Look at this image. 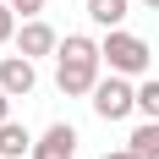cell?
Returning a JSON list of instances; mask_svg holds the SVG:
<instances>
[{
    "instance_id": "cell-14",
    "label": "cell",
    "mask_w": 159,
    "mask_h": 159,
    "mask_svg": "<svg viewBox=\"0 0 159 159\" xmlns=\"http://www.w3.org/2000/svg\"><path fill=\"white\" fill-rule=\"evenodd\" d=\"M99 159H143V154H132V148H110V154H99Z\"/></svg>"
},
{
    "instance_id": "cell-4",
    "label": "cell",
    "mask_w": 159,
    "mask_h": 159,
    "mask_svg": "<svg viewBox=\"0 0 159 159\" xmlns=\"http://www.w3.org/2000/svg\"><path fill=\"white\" fill-rule=\"evenodd\" d=\"M16 55H28V61H44V55H55V49H61V33L49 28L44 16H28V22H22V28H16Z\"/></svg>"
},
{
    "instance_id": "cell-2",
    "label": "cell",
    "mask_w": 159,
    "mask_h": 159,
    "mask_svg": "<svg viewBox=\"0 0 159 159\" xmlns=\"http://www.w3.org/2000/svg\"><path fill=\"white\" fill-rule=\"evenodd\" d=\"M99 49H104V66L121 71V77H154V49H148V39H137L132 28H110L99 39Z\"/></svg>"
},
{
    "instance_id": "cell-3",
    "label": "cell",
    "mask_w": 159,
    "mask_h": 159,
    "mask_svg": "<svg viewBox=\"0 0 159 159\" xmlns=\"http://www.w3.org/2000/svg\"><path fill=\"white\" fill-rule=\"evenodd\" d=\"M88 104H93L99 121H126V115H137V82L121 77V71H110V77H99V88L88 93Z\"/></svg>"
},
{
    "instance_id": "cell-11",
    "label": "cell",
    "mask_w": 159,
    "mask_h": 159,
    "mask_svg": "<svg viewBox=\"0 0 159 159\" xmlns=\"http://www.w3.org/2000/svg\"><path fill=\"white\" fill-rule=\"evenodd\" d=\"M0 44H16V11H11V0H0Z\"/></svg>"
},
{
    "instance_id": "cell-8",
    "label": "cell",
    "mask_w": 159,
    "mask_h": 159,
    "mask_svg": "<svg viewBox=\"0 0 159 159\" xmlns=\"http://www.w3.org/2000/svg\"><path fill=\"white\" fill-rule=\"evenodd\" d=\"M33 143H39V137H33L22 121H6V126H0V159H33Z\"/></svg>"
},
{
    "instance_id": "cell-15",
    "label": "cell",
    "mask_w": 159,
    "mask_h": 159,
    "mask_svg": "<svg viewBox=\"0 0 159 159\" xmlns=\"http://www.w3.org/2000/svg\"><path fill=\"white\" fill-rule=\"evenodd\" d=\"M143 6H148V11H159V0H143Z\"/></svg>"
},
{
    "instance_id": "cell-5",
    "label": "cell",
    "mask_w": 159,
    "mask_h": 159,
    "mask_svg": "<svg viewBox=\"0 0 159 159\" xmlns=\"http://www.w3.org/2000/svg\"><path fill=\"white\" fill-rule=\"evenodd\" d=\"M0 88L11 99H28L33 88H39V61H28V55H0Z\"/></svg>"
},
{
    "instance_id": "cell-12",
    "label": "cell",
    "mask_w": 159,
    "mask_h": 159,
    "mask_svg": "<svg viewBox=\"0 0 159 159\" xmlns=\"http://www.w3.org/2000/svg\"><path fill=\"white\" fill-rule=\"evenodd\" d=\"M11 11L28 22V16H44V0H11Z\"/></svg>"
},
{
    "instance_id": "cell-10",
    "label": "cell",
    "mask_w": 159,
    "mask_h": 159,
    "mask_svg": "<svg viewBox=\"0 0 159 159\" xmlns=\"http://www.w3.org/2000/svg\"><path fill=\"white\" fill-rule=\"evenodd\" d=\"M137 115L159 121V77H137Z\"/></svg>"
},
{
    "instance_id": "cell-1",
    "label": "cell",
    "mask_w": 159,
    "mask_h": 159,
    "mask_svg": "<svg viewBox=\"0 0 159 159\" xmlns=\"http://www.w3.org/2000/svg\"><path fill=\"white\" fill-rule=\"evenodd\" d=\"M99 77H104V49H99V39L66 33L61 49H55V88L66 99H88L99 88Z\"/></svg>"
},
{
    "instance_id": "cell-9",
    "label": "cell",
    "mask_w": 159,
    "mask_h": 159,
    "mask_svg": "<svg viewBox=\"0 0 159 159\" xmlns=\"http://www.w3.org/2000/svg\"><path fill=\"white\" fill-rule=\"evenodd\" d=\"M126 148H132V154H143V159H159V121H143V126H132Z\"/></svg>"
},
{
    "instance_id": "cell-6",
    "label": "cell",
    "mask_w": 159,
    "mask_h": 159,
    "mask_svg": "<svg viewBox=\"0 0 159 159\" xmlns=\"http://www.w3.org/2000/svg\"><path fill=\"white\" fill-rule=\"evenodd\" d=\"M33 159H77V126L71 121L44 126V137L33 143Z\"/></svg>"
},
{
    "instance_id": "cell-7",
    "label": "cell",
    "mask_w": 159,
    "mask_h": 159,
    "mask_svg": "<svg viewBox=\"0 0 159 159\" xmlns=\"http://www.w3.org/2000/svg\"><path fill=\"white\" fill-rule=\"evenodd\" d=\"M82 6H88V22H93V28H126V16H132V0H82Z\"/></svg>"
},
{
    "instance_id": "cell-13",
    "label": "cell",
    "mask_w": 159,
    "mask_h": 159,
    "mask_svg": "<svg viewBox=\"0 0 159 159\" xmlns=\"http://www.w3.org/2000/svg\"><path fill=\"white\" fill-rule=\"evenodd\" d=\"M6 121H11V93L0 88V126H6Z\"/></svg>"
}]
</instances>
